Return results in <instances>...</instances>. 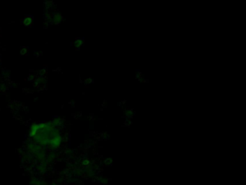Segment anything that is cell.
Returning <instances> with one entry per match:
<instances>
[{
	"mask_svg": "<svg viewBox=\"0 0 246 185\" xmlns=\"http://www.w3.org/2000/svg\"><path fill=\"white\" fill-rule=\"evenodd\" d=\"M33 23V18L30 17V16H27L25 18H24L23 19V25L25 26H30L31 24Z\"/></svg>",
	"mask_w": 246,
	"mask_h": 185,
	"instance_id": "cell-1",
	"label": "cell"
}]
</instances>
